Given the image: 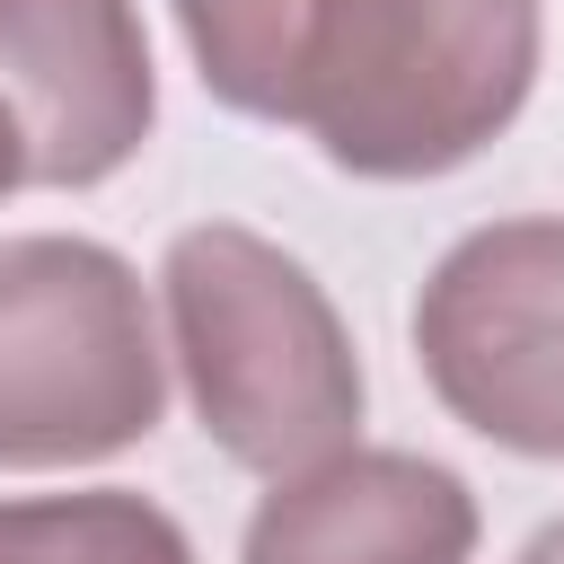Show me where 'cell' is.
I'll return each instance as SVG.
<instances>
[{
	"label": "cell",
	"mask_w": 564,
	"mask_h": 564,
	"mask_svg": "<svg viewBox=\"0 0 564 564\" xmlns=\"http://www.w3.org/2000/svg\"><path fill=\"white\" fill-rule=\"evenodd\" d=\"M414 361L476 441L564 458V220L467 229L414 291Z\"/></svg>",
	"instance_id": "277c9868"
},
{
	"label": "cell",
	"mask_w": 564,
	"mask_h": 564,
	"mask_svg": "<svg viewBox=\"0 0 564 564\" xmlns=\"http://www.w3.org/2000/svg\"><path fill=\"white\" fill-rule=\"evenodd\" d=\"M476 494L423 449H335L282 476L238 538V564H476Z\"/></svg>",
	"instance_id": "8992f818"
},
{
	"label": "cell",
	"mask_w": 564,
	"mask_h": 564,
	"mask_svg": "<svg viewBox=\"0 0 564 564\" xmlns=\"http://www.w3.org/2000/svg\"><path fill=\"white\" fill-rule=\"evenodd\" d=\"M167 352L185 370L203 441L282 485L361 432V352L326 282L247 220H194L159 256Z\"/></svg>",
	"instance_id": "7a4b0ae2"
},
{
	"label": "cell",
	"mask_w": 564,
	"mask_h": 564,
	"mask_svg": "<svg viewBox=\"0 0 564 564\" xmlns=\"http://www.w3.org/2000/svg\"><path fill=\"white\" fill-rule=\"evenodd\" d=\"M511 564H564V511H555V520H546V529H538V538H529Z\"/></svg>",
	"instance_id": "ba28073f"
},
{
	"label": "cell",
	"mask_w": 564,
	"mask_h": 564,
	"mask_svg": "<svg viewBox=\"0 0 564 564\" xmlns=\"http://www.w3.org/2000/svg\"><path fill=\"white\" fill-rule=\"evenodd\" d=\"M0 564H194V538L132 485L88 494H9Z\"/></svg>",
	"instance_id": "52a82bcc"
},
{
	"label": "cell",
	"mask_w": 564,
	"mask_h": 564,
	"mask_svg": "<svg viewBox=\"0 0 564 564\" xmlns=\"http://www.w3.org/2000/svg\"><path fill=\"white\" fill-rule=\"evenodd\" d=\"M167 352L141 273L106 238H0V467L53 476L150 441Z\"/></svg>",
	"instance_id": "3957f363"
},
{
	"label": "cell",
	"mask_w": 564,
	"mask_h": 564,
	"mask_svg": "<svg viewBox=\"0 0 564 564\" xmlns=\"http://www.w3.org/2000/svg\"><path fill=\"white\" fill-rule=\"evenodd\" d=\"M26 185V167H18V141H9V123H0V194H18Z\"/></svg>",
	"instance_id": "9c48e42d"
},
{
	"label": "cell",
	"mask_w": 564,
	"mask_h": 564,
	"mask_svg": "<svg viewBox=\"0 0 564 564\" xmlns=\"http://www.w3.org/2000/svg\"><path fill=\"white\" fill-rule=\"evenodd\" d=\"M0 123L26 185L88 194L159 123V70L132 0H0Z\"/></svg>",
	"instance_id": "5b68a950"
},
{
	"label": "cell",
	"mask_w": 564,
	"mask_h": 564,
	"mask_svg": "<svg viewBox=\"0 0 564 564\" xmlns=\"http://www.w3.org/2000/svg\"><path fill=\"white\" fill-rule=\"evenodd\" d=\"M176 35L229 115L308 132L361 185L485 159L546 62L538 0H176Z\"/></svg>",
	"instance_id": "6da1fadb"
}]
</instances>
